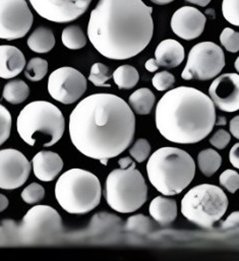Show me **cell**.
<instances>
[{
    "label": "cell",
    "mask_w": 239,
    "mask_h": 261,
    "mask_svg": "<svg viewBox=\"0 0 239 261\" xmlns=\"http://www.w3.org/2000/svg\"><path fill=\"white\" fill-rule=\"evenodd\" d=\"M105 198L108 205L120 214L140 208L148 198V187L133 162L130 166L113 170L106 179Z\"/></svg>",
    "instance_id": "ba28073f"
},
{
    "label": "cell",
    "mask_w": 239,
    "mask_h": 261,
    "mask_svg": "<svg viewBox=\"0 0 239 261\" xmlns=\"http://www.w3.org/2000/svg\"><path fill=\"white\" fill-rule=\"evenodd\" d=\"M220 228L223 230L239 228V212H233L229 215V217L220 225Z\"/></svg>",
    "instance_id": "f35d334b"
},
{
    "label": "cell",
    "mask_w": 239,
    "mask_h": 261,
    "mask_svg": "<svg viewBox=\"0 0 239 261\" xmlns=\"http://www.w3.org/2000/svg\"><path fill=\"white\" fill-rule=\"evenodd\" d=\"M231 140V135L224 129H219L210 138V143L218 149L225 148Z\"/></svg>",
    "instance_id": "74e56055"
},
{
    "label": "cell",
    "mask_w": 239,
    "mask_h": 261,
    "mask_svg": "<svg viewBox=\"0 0 239 261\" xmlns=\"http://www.w3.org/2000/svg\"><path fill=\"white\" fill-rule=\"evenodd\" d=\"M216 124L212 99L195 88L178 87L167 92L156 107V126L174 143L192 144L205 139Z\"/></svg>",
    "instance_id": "3957f363"
},
{
    "label": "cell",
    "mask_w": 239,
    "mask_h": 261,
    "mask_svg": "<svg viewBox=\"0 0 239 261\" xmlns=\"http://www.w3.org/2000/svg\"><path fill=\"white\" fill-rule=\"evenodd\" d=\"M31 173V163L17 149L0 150V188L13 190L21 187Z\"/></svg>",
    "instance_id": "5bb4252c"
},
{
    "label": "cell",
    "mask_w": 239,
    "mask_h": 261,
    "mask_svg": "<svg viewBox=\"0 0 239 261\" xmlns=\"http://www.w3.org/2000/svg\"><path fill=\"white\" fill-rule=\"evenodd\" d=\"M156 98L153 92L148 88H141L133 92L129 99V106L131 110L138 115H148L151 113Z\"/></svg>",
    "instance_id": "603a6c76"
},
{
    "label": "cell",
    "mask_w": 239,
    "mask_h": 261,
    "mask_svg": "<svg viewBox=\"0 0 239 261\" xmlns=\"http://www.w3.org/2000/svg\"><path fill=\"white\" fill-rule=\"evenodd\" d=\"M150 1H152L153 3H155L157 5H165L170 2H173L174 0H150Z\"/></svg>",
    "instance_id": "bcb514c9"
},
{
    "label": "cell",
    "mask_w": 239,
    "mask_h": 261,
    "mask_svg": "<svg viewBox=\"0 0 239 261\" xmlns=\"http://www.w3.org/2000/svg\"><path fill=\"white\" fill-rule=\"evenodd\" d=\"M48 71V62L45 59L36 57L31 59L25 67V75L31 82L42 81Z\"/></svg>",
    "instance_id": "f1b7e54d"
},
{
    "label": "cell",
    "mask_w": 239,
    "mask_h": 261,
    "mask_svg": "<svg viewBox=\"0 0 239 261\" xmlns=\"http://www.w3.org/2000/svg\"><path fill=\"white\" fill-rule=\"evenodd\" d=\"M228 208V198L224 191L212 184H202L192 188L181 200V214L186 220L203 229H212Z\"/></svg>",
    "instance_id": "9c48e42d"
},
{
    "label": "cell",
    "mask_w": 239,
    "mask_h": 261,
    "mask_svg": "<svg viewBox=\"0 0 239 261\" xmlns=\"http://www.w3.org/2000/svg\"><path fill=\"white\" fill-rule=\"evenodd\" d=\"M45 189L38 183H32L27 186L21 192L22 200L28 204H35L43 200Z\"/></svg>",
    "instance_id": "4dcf8cb0"
},
{
    "label": "cell",
    "mask_w": 239,
    "mask_h": 261,
    "mask_svg": "<svg viewBox=\"0 0 239 261\" xmlns=\"http://www.w3.org/2000/svg\"><path fill=\"white\" fill-rule=\"evenodd\" d=\"M220 184L230 193H235L239 189V174L234 170L224 171L219 178Z\"/></svg>",
    "instance_id": "e575fe53"
},
{
    "label": "cell",
    "mask_w": 239,
    "mask_h": 261,
    "mask_svg": "<svg viewBox=\"0 0 239 261\" xmlns=\"http://www.w3.org/2000/svg\"><path fill=\"white\" fill-rule=\"evenodd\" d=\"M154 229V224L150 220V218L144 215H135L130 217L124 226V230L137 234V235H146L150 233Z\"/></svg>",
    "instance_id": "83f0119b"
},
{
    "label": "cell",
    "mask_w": 239,
    "mask_h": 261,
    "mask_svg": "<svg viewBox=\"0 0 239 261\" xmlns=\"http://www.w3.org/2000/svg\"><path fill=\"white\" fill-rule=\"evenodd\" d=\"M234 66H235V69L237 70V72L239 73V56L237 57V59L235 60V63H234Z\"/></svg>",
    "instance_id": "c3c4849f"
},
{
    "label": "cell",
    "mask_w": 239,
    "mask_h": 261,
    "mask_svg": "<svg viewBox=\"0 0 239 261\" xmlns=\"http://www.w3.org/2000/svg\"><path fill=\"white\" fill-rule=\"evenodd\" d=\"M220 42L223 47L231 53L239 51V33L231 28H225L220 35Z\"/></svg>",
    "instance_id": "1f68e13d"
},
{
    "label": "cell",
    "mask_w": 239,
    "mask_h": 261,
    "mask_svg": "<svg viewBox=\"0 0 239 261\" xmlns=\"http://www.w3.org/2000/svg\"><path fill=\"white\" fill-rule=\"evenodd\" d=\"M16 128L29 145L48 147L60 140L65 129L61 111L47 101H34L18 114Z\"/></svg>",
    "instance_id": "5b68a950"
},
{
    "label": "cell",
    "mask_w": 239,
    "mask_h": 261,
    "mask_svg": "<svg viewBox=\"0 0 239 261\" xmlns=\"http://www.w3.org/2000/svg\"><path fill=\"white\" fill-rule=\"evenodd\" d=\"M35 176L43 181H53L63 169V161L60 155L53 151H39L32 160Z\"/></svg>",
    "instance_id": "e0dca14e"
},
{
    "label": "cell",
    "mask_w": 239,
    "mask_h": 261,
    "mask_svg": "<svg viewBox=\"0 0 239 261\" xmlns=\"http://www.w3.org/2000/svg\"><path fill=\"white\" fill-rule=\"evenodd\" d=\"M69 136L84 155L109 160L122 153L132 142L135 117L118 96L94 94L82 100L69 116Z\"/></svg>",
    "instance_id": "6da1fadb"
},
{
    "label": "cell",
    "mask_w": 239,
    "mask_h": 261,
    "mask_svg": "<svg viewBox=\"0 0 239 261\" xmlns=\"http://www.w3.org/2000/svg\"><path fill=\"white\" fill-rule=\"evenodd\" d=\"M86 91L87 80L76 68L68 66L60 67L54 70L49 76V95L61 104H74L83 97Z\"/></svg>",
    "instance_id": "7c38bea8"
},
{
    "label": "cell",
    "mask_w": 239,
    "mask_h": 261,
    "mask_svg": "<svg viewBox=\"0 0 239 261\" xmlns=\"http://www.w3.org/2000/svg\"><path fill=\"white\" fill-rule=\"evenodd\" d=\"M224 66L225 55L221 47L213 42H202L190 49L181 77L185 81H210L216 77Z\"/></svg>",
    "instance_id": "30bf717a"
},
{
    "label": "cell",
    "mask_w": 239,
    "mask_h": 261,
    "mask_svg": "<svg viewBox=\"0 0 239 261\" xmlns=\"http://www.w3.org/2000/svg\"><path fill=\"white\" fill-rule=\"evenodd\" d=\"M132 163H133V161H132L130 158H128V156H125V158H122V159H120L119 162H118L120 168H125V167H128V166H130Z\"/></svg>",
    "instance_id": "ee69618b"
},
{
    "label": "cell",
    "mask_w": 239,
    "mask_h": 261,
    "mask_svg": "<svg viewBox=\"0 0 239 261\" xmlns=\"http://www.w3.org/2000/svg\"><path fill=\"white\" fill-rule=\"evenodd\" d=\"M11 115L9 111L0 104V145H2L10 135Z\"/></svg>",
    "instance_id": "8d00e7d4"
},
{
    "label": "cell",
    "mask_w": 239,
    "mask_h": 261,
    "mask_svg": "<svg viewBox=\"0 0 239 261\" xmlns=\"http://www.w3.org/2000/svg\"><path fill=\"white\" fill-rule=\"evenodd\" d=\"M222 13L228 22L239 27V0H223Z\"/></svg>",
    "instance_id": "836d02e7"
},
{
    "label": "cell",
    "mask_w": 239,
    "mask_h": 261,
    "mask_svg": "<svg viewBox=\"0 0 239 261\" xmlns=\"http://www.w3.org/2000/svg\"><path fill=\"white\" fill-rule=\"evenodd\" d=\"M4 246H27L49 241L62 232L60 215L48 205H36L28 211L19 223L1 222Z\"/></svg>",
    "instance_id": "8992f818"
},
{
    "label": "cell",
    "mask_w": 239,
    "mask_h": 261,
    "mask_svg": "<svg viewBox=\"0 0 239 261\" xmlns=\"http://www.w3.org/2000/svg\"><path fill=\"white\" fill-rule=\"evenodd\" d=\"M22 52L14 46H0V77L9 80L17 76L26 67Z\"/></svg>",
    "instance_id": "ac0fdd59"
},
{
    "label": "cell",
    "mask_w": 239,
    "mask_h": 261,
    "mask_svg": "<svg viewBox=\"0 0 239 261\" xmlns=\"http://www.w3.org/2000/svg\"><path fill=\"white\" fill-rule=\"evenodd\" d=\"M174 83H175V77L173 76V74H171L168 71L158 72L153 76V80H152V84L154 88L159 92H163L171 89Z\"/></svg>",
    "instance_id": "d590c367"
},
{
    "label": "cell",
    "mask_w": 239,
    "mask_h": 261,
    "mask_svg": "<svg viewBox=\"0 0 239 261\" xmlns=\"http://www.w3.org/2000/svg\"><path fill=\"white\" fill-rule=\"evenodd\" d=\"M35 11L43 18L67 23L81 17L92 0H29Z\"/></svg>",
    "instance_id": "4fadbf2b"
},
{
    "label": "cell",
    "mask_w": 239,
    "mask_h": 261,
    "mask_svg": "<svg viewBox=\"0 0 239 261\" xmlns=\"http://www.w3.org/2000/svg\"><path fill=\"white\" fill-rule=\"evenodd\" d=\"M55 43L53 32L46 27L37 28L28 39L29 48L33 52L40 54L50 52L54 48Z\"/></svg>",
    "instance_id": "44dd1931"
},
{
    "label": "cell",
    "mask_w": 239,
    "mask_h": 261,
    "mask_svg": "<svg viewBox=\"0 0 239 261\" xmlns=\"http://www.w3.org/2000/svg\"><path fill=\"white\" fill-rule=\"evenodd\" d=\"M149 213L157 223L168 226L177 218V203L174 199L158 196L151 201Z\"/></svg>",
    "instance_id": "ffe728a7"
},
{
    "label": "cell",
    "mask_w": 239,
    "mask_h": 261,
    "mask_svg": "<svg viewBox=\"0 0 239 261\" xmlns=\"http://www.w3.org/2000/svg\"><path fill=\"white\" fill-rule=\"evenodd\" d=\"M152 11L142 0H99L90 15L89 40L108 59L132 58L152 40Z\"/></svg>",
    "instance_id": "7a4b0ae2"
},
{
    "label": "cell",
    "mask_w": 239,
    "mask_h": 261,
    "mask_svg": "<svg viewBox=\"0 0 239 261\" xmlns=\"http://www.w3.org/2000/svg\"><path fill=\"white\" fill-rule=\"evenodd\" d=\"M30 95L29 86L21 80L8 82L3 89L2 96L6 102L12 105H18L25 102Z\"/></svg>",
    "instance_id": "cb8c5ba5"
},
{
    "label": "cell",
    "mask_w": 239,
    "mask_h": 261,
    "mask_svg": "<svg viewBox=\"0 0 239 261\" xmlns=\"http://www.w3.org/2000/svg\"><path fill=\"white\" fill-rule=\"evenodd\" d=\"M229 128H230L231 134H232L235 138L239 139V115L238 116H235L234 118L231 119Z\"/></svg>",
    "instance_id": "60d3db41"
},
{
    "label": "cell",
    "mask_w": 239,
    "mask_h": 261,
    "mask_svg": "<svg viewBox=\"0 0 239 261\" xmlns=\"http://www.w3.org/2000/svg\"><path fill=\"white\" fill-rule=\"evenodd\" d=\"M189 3H193V4H196V5H199V6H202V7H205L207 6L212 0H185Z\"/></svg>",
    "instance_id": "f6af8a7d"
},
{
    "label": "cell",
    "mask_w": 239,
    "mask_h": 261,
    "mask_svg": "<svg viewBox=\"0 0 239 261\" xmlns=\"http://www.w3.org/2000/svg\"><path fill=\"white\" fill-rule=\"evenodd\" d=\"M4 246V234H3V228L0 224V247Z\"/></svg>",
    "instance_id": "7dc6e473"
},
{
    "label": "cell",
    "mask_w": 239,
    "mask_h": 261,
    "mask_svg": "<svg viewBox=\"0 0 239 261\" xmlns=\"http://www.w3.org/2000/svg\"><path fill=\"white\" fill-rule=\"evenodd\" d=\"M214 105L223 112L239 110V74L225 73L217 77L209 89Z\"/></svg>",
    "instance_id": "9a60e30c"
},
{
    "label": "cell",
    "mask_w": 239,
    "mask_h": 261,
    "mask_svg": "<svg viewBox=\"0 0 239 261\" xmlns=\"http://www.w3.org/2000/svg\"><path fill=\"white\" fill-rule=\"evenodd\" d=\"M198 164L201 172L206 177H211L220 169L222 158L216 150L207 148L199 153Z\"/></svg>",
    "instance_id": "d4e9b609"
},
{
    "label": "cell",
    "mask_w": 239,
    "mask_h": 261,
    "mask_svg": "<svg viewBox=\"0 0 239 261\" xmlns=\"http://www.w3.org/2000/svg\"><path fill=\"white\" fill-rule=\"evenodd\" d=\"M145 66H146V69H147L149 72H155V71H157V70L159 69V67H160V66L158 65L156 59H153V58L147 60Z\"/></svg>",
    "instance_id": "b9f144b4"
},
{
    "label": "cell",
    "mask_w": 239,
    "mask_h": 261,
    "mask_svg": "<svg viewBox=\"0 0 239 261\" xmlns=\"http://www.w3.org/2000/svg\"><path fill=\"white\" fill-rule=\"evenodd\" d=\"M33 21L26 0H0V39L12 41L25 37Z\"/></svg>",
    "instance_id": "8fae6325"
},
{
    "label": "cell",
    "mask_w": 239,
    "mask_h": 261,
    "mask_svg": "<svg viewBox=\"0 0 239 261\" xmlns=\"http://www.w3.org/2000/svg\"><path fill=\"white\" fill-rule=\"evenodd\" d=\"M151 184L163 195L181 193L194 180L196 164L183 149L165 146L157 149L147 164Z\"/></svg>",
    "instance_id": "277c9868"
},
{
    "label": "cell",
    "mask_w": 239,
    "mask_h": 261,
    "mask_svg": "<svg viewBox=\"0 0 239 261\" xmlns=\"http://www.w3.org/2000/svg\"><path fill=\"white\" fill-rule=\"evenodd\" d=\"M112 76L120 90H130L134 88L139 81L137 70L131 65H121L116 68Z\"/></svg>",
    "instance_id": "484cf974"
},
{
    "label": "cell",
    "mask_w": 239,
    "mask_h": 261,
    "mask_svg": "<svg viewBox=\"0 0 239 261\" xmlns=\"http://www.w3.org/2000/svg\"><path fill=\"white\" fill-rule=\"evenodd\" d=\"M229 160L231 165L239 170V142L231 147L229 152Z\"/></svg>",
    "instance_id": "ab89813d"
},
{
    "label": "cell",
    "mask_w": 239,
    "mask_h": 261,
    "mask_svg": "<svg viewBox=\"0 0 239 261\" xmlns=\"http://www.w3.org/2000/svg\"><path fill=\"white\" fill-rule=\"evenodd\" d=\"M151 152V145L145 138L137 139L134 144L129 148V154L137 162H145Z\"/></svg>",
    "instance_id": "d6a6232c"
},
{
    "label": "cell",
    "mask_w": 239,
    "mask_h": 261,
    "mask_svg": "<svg viewBox=\"0 0 239 261\" xmlns=\"http://www.w3.org/2000/svg\"><path fill=\"white\" fill-rule=\"evenodd\" d=\"M112 77L110 69L103 63L97 62L92 65L91 72L89 75V81L96 87H105L110 88L111 85L107 82Z\"/></svg>",
    "instance_id": "f546056e"
},
{
    "label": "cell",
    "mask_w": 239,
    "mask_h": 261,
    "mask_svg": "<svg viewBox=\"0 0 239 261\" xmlns=\"http://www.w3.org/2000/svg\"><path fill=\"white\" fill-rule=\"evenodd\" d=\"M101 162V164L102 165H104V166H107V163H108V160H101L100 161Z\"/></svg>",
    "instance_id": "681fc988"
},
{
    "label": "cell",
    "mask_w": 239,
    "mask_h": 261,
    "mask_svg": "<svg viewBox=\"0 0 239 261\" xmlns=\"http://www.w3.org/2000/svg\"><path fill=\"white\" fill-rule=\"evenodd\" d=\"M8 203H9L8 198L5 195L0 193V213L4 212L8 207Z\"/></svg>",
    "instance_id": "7bdbcfd3"
},
{
    "label": "cell",
    "mask_w": 239,
    "mask_h": 261,
    "mask_svg": "<svg viewBox=\"0 0 239 261\" xmlns=\"http://www.w3.org/2000/svg\"><path fill=\"white\" fill-rule=\"evenodd\" d=\"M101 183L96 175L83 169L63 173L55 185V197L68 214L86 215L101 201Z\"/></svg>",
    "instance_id": "52a82bcc"
},
{
    "label": "cell",
    "mask_w": 239,
    "mask_h": 261,
    "mask_svg": "<svg viewBox=\"0 0 239 261\" xmlns=\"http://www.w3.org/2000/svg\"><path fill=\"white\" fill-rule=\"evenodd\" d=\"M207 18L204 13L193 6L178 8L171 17L173 33L186 41L199 38L206 27Z\"/></svg>",
    "instance_id": "2e32d148"
},
{
    "label": "cell",
    "mask_w": 239,
    "mask_h": 261,
    "mask_svg": "<svg viewBox=\"0 0 239 261\" xmlns=\"http://www.w3.org/2000/svg\"><path fill=\"white\" fill-rule=\"evenodd\" d=\"M62 44L70 50H80L87 44V37L78 25H68L62 31Z\"/></svg>",
    "instance_id": "4316f807"
},
{
    "label": "cell",
    "mask_w": 239,
    "mask_h": 261,
    "mask_svg": "<svg viewBox=\"0 0 239 261\" xmlns=\"http://www.w3.org/2000/svg\"><path fill=\"white\" fill-rule=\"evenodd\" d=\"M122 226V221L119 217L108 214V213H99L91 219L89 225V232L92 235L106 234L109 232H114L119 230Z\"/></svg>",
    "instance_id": "7402d4cb"
},
{
    "label": "cell",
    "mask_w": 239,
    "mask_h": 261,
    "mask_svg": "<svg viewBox=\"0 0 239 261\" xmlns=\"http://www.w3.org/2000/svg\"><path fill=\"white\" fill-rule=\"evenodd\" d=\"M185 52L183 46L174 39L163 40L156 48L155 57L159 66L174 68L184 60Z\"/></svg>",
    "instance_id": "d6986e66"
}]
</instances>
